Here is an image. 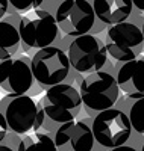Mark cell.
<instances>
[{
    "mask_svg": "<svg viewBox=\"0 0 144 151\" xmlns=\"http://www.w3.org/2000/svg\"><path fill=\"white\" fill-rule=\"evenodd\" d=\"M0 112L12 133L26 134L35 127L38 104L28 94H8L0 100Z\"/></svg>",
    "mask_w": 144,
    "mask_h": 151,
    "instance_id": "obj_9",
    "label": "cell"
},
{
    "mask_svg": "<svg viewBox=\"0 0 144 151\" xmlns=\"http://www.w3.org/2000/svg\"><path fill=\"white\" fill-rule=\"evenodd\" d=\"M81 110L82 98L79 89L65 82L50 86L38 103V116L33 132L46 130V133H55L61 124L76 119Z\"/></svg>",
    "mask_w": 144,
    "mask_h": 151,
    "instance_id": "obj_1",
    "label": "cell"
},
{
    "mask_svg": "<svg viewBox=\"0 0 144 151\" xmlns=\"http://www.w3.org/2000/svg\"><path fill=\"white\" fill-rule=\"evenodd\" d=\"M17 27L24 53H29L31 50L36 52L40 48L56 45L58 42H61V30L55 17L49 12L35 9L33 17L21 15Z\"/></svg>",
    "mask_w": 144,
    "mask_h": 151,
    "instance_id": "obj_5",
    "label": "cell"
},
{
    "mask_svg": "<svg viewBox=\"0 0 144 151\" xmlns=\"http://www.w3.org/2000/svg\"><path fill=\"white\" fill-rule=\"evenodd\" d=\"M0 151H15V150H12L9 145H5V144L2 142V144H0Z\"/></svg>",
    "mask_w": 144,
    "mask_h": 151,
    "instance_id": "obj_23",
    "label": "cell"
},
{
    "mask_svg": "<svg viewBox=\"0 0 144 151\" xmlns=\"http://www.w3.org/2000/svg\"><path fill=\"white\" fill-rule=\"evenodd\" d=\"M53 17L61 33L68 38L91 33L97 21L91 0H64Z\"/></svg>",
    "mask_w": 144,
    "mask_h": 151,
    "instance_id": "obj_8",
    "label": "cell"
},
{
    "mask_svg": "<svg viewBox=\"0 0 144 151\" xmlns=\"http://www.w3.org/2000/svg\"><path fill=\"white\" fill-rule=\"evenodd\" d=\"M108 151H138L137 148H134V147H130V145H120V147H115V148H111V150H108Z\"/></svg>",
    "mask_w": 144,
    "mask_h": 151,
    "instance_id": "obj_21",
    "label": "cell"
},
{
    "mask_svg": "<svg viewBox=\"0 0 144 151\" xmlns=\"http://www.w3.org/2000/svg\"><path fill=\"white\" fill-rule=\"evenodd\" d=\"M127 116L132 130H135L138 134H144V97L134 100L132 106L129 107Z\"/></svg>",
    "mask_w": 144,
    "mask_h": 151,
    "instance_id": "obj_16",
    "label": "cell"
},
{
    "mask_svg": "<svg viewBox=\"0 0 144 151\" xmlns=\"http://www.w3.org/2000/svg\"><path fill=\"white\" fill-rule=\"evenodd\" d=\"M8 9H9L8 0H0V20H2V18L8 14Z\"/></svg>",
    "mask_w": 144,
    "mask_h": 151,
    "instance_id": "obj_20",
    "label": "cell"
},
{
    "mask_svg": "<svg viewBox=\"0 0 144 151\" xmlns=\"http://www.w3.org/2000/svg\"><path fill=\"white\" fill-rule=\"evenodd\" d=\"M141 30H143V36H144V18H143V21H141Z\"/></svg>",
    "mask_w": 144,
    "mask_h": 151,
    "instance_id": "obj_24",
    "label": "cell"
},
{
    "mask_svg": "<svg viewBox=\"0 0 144 151\" xmlns=\"http://www.w3.org/2000/svg\"><path fill=\"white\" fill-rule=\"evenodd\" d=\"M79 94L87 113L96 115L102 110L114 107L120 95V88L111 73L100 70L81 79Z\"/></svg>",
    "mask_w": 144,
    "mask_h": 151,
    "instance_id": "obj_2",
    "label": "cell"
},
{
    "mask_svg": "<svg viewBox=\"0 0 144 151\" xmlns=\"http://www.w3.org/2000/svg\"><path fill=\"white\" fill-rule=\"evenodd\" d=\"M15 151H58L53 136L50 133L38 130L35 134H26L21 137Z\"/></svg>",
    "mask_w": 144,
    "mask_h": 151,
    "instance_id": "obj_15",
    "label": "cell"
},
{
    "mask_svg": "<svg viewBox=\"0 0 144 151\" xmlns=\"http://www.w3.org/2000/svg\"><path fill=\"white\" fill-rule=\"evenodd\" d=\"M141 151H144V142H143V147H141Z\"/></svg>",
    "mask_w": 144,
    "mask_h": 151,
    "instance_id": "obj_25",
    "label": "cell"
},
{
    "mask_svg": "<svg viewBox=\"0 0 144 151\" xmlns=\"http://www.w3.org/2000/svg\"><path fill=\"white\" fill-rule=\"evenodd\" d=\"M105 47H106L108 56L120 64L138 58L144 52L141 23L138 24L132 18H127L126 21L106 26Z\"/></svg>",
    "mask_w": 144,
    "mask_h": 151,
    "instance_id": "obj_3",
    "label": "cell"
},
{
    "mask_svg": "<svg viewBox=\"0 0 144 151\" xmlns=\"http://www.w3.org/2000/svg\"><path fill=\"white\" fill-rule=\"evenodd\" d=\"M117 85L127 98L144 97V59L135 58L132 60L123 62L117 70Z\"/></svg>",
    "mask_w": 144,
    "mask_h": 151,
    "instance_id": "obj_12",
    "label": "cell"
},
{
    "mask_svg": "<svg viewBox=\"0 0 144 151\" xmlns=\"http://www.w3.org/2000/svg\"><path fill=\"white\" fill-rule=\"evenodd\" d=\"M132 5L140 12H144V0H132Z\"/></svg>",
    "mask_w": 144,
    "mask_h": 151,
    "instance_id": "obj_22",
    "label": "cell"
},
{
    "mask_svg": "<svg viewBox=\"0 0 144 151\" xmlns=\"http://www.w3.org/2000/svg\"><path fill=\"white\" fill-rule=\"evenodd\" d=\"M33 2L35 0H8V14H26L33 8Z\"/></svg>",
    "mask_w": 144,
    "mask_h": 151,
    "instance_id": "obj_17",
    "label": "cell"
},
{
    "mask_svg": "<svg viewBox=\"0 0 144 151\" xmlns=\"http://www.w3.org/2000/svg\"><path fill=\"white\" fill-rule=\"evenodd\" d=\"M67 56L71 68L79 74L100 71L108 62L105 42L91 33L71 38L67 45Z\"/></svg>",
    "mask_w": 144,
    "mask_h": 151,
    "instance_id": "obj_7",
    "label": "cell"
},
{
    "mask_svg": "<svg viewBox=\"0 0 144 151\" xmlns=\"http://www.w3.org/2000/svg\"><path fill=\"white\" fill-rule=\"evenodd\" d=\"M96 18L106 26L126 21L134 11L132 0H91Z\"/></svg>",
    "mask_w": 144,
    "mask_h": 151,
    "instance_id": "obj_13",
    "label": "cell"
},
{
    "mask_svg": "<svg viewBox=\"0 0 144 151\" xmlns=\"http://www.w3.org/2000/svg\"><path fill=\"white\" fill-rule=\"evenodd\" d=\"M8 132H9V129H8L6 119H5V116H3V113L0 112V144L5 141V137L8 136Z\"/></svg>",
    "mask_w": 144,
    "mask_h": 151,
    "instance_id": "obj_19",
    "label": "cell"
},
{
    "mask_svg": "<svg viewBox=\"0 0 144 151\" xmlns=\"http://www.w3.org/2000/svg\"><path fill=\"white\" fill-rule=\"evenodd\" d=\"M91 132L97 145L103 147L105 150H111L124 145L130 139L134 130L127 113H124L121 109L109 107L93 116Z\"/></svg>",
    "mask_w": 144,
    "mask_h": 151,
    "instance_id": "obj_6",
    "label": "cell"
},
{
    "mask_svg": "<svg viewBox=\"0 0 144 151\" xmlns=\"http://www.w3.org/2000/svg\"><path fill=\"white\" fill-rule=\"evenodd\" d=\"M64 2V0H35L33 2V9L36 11H44L49 14L55 15V11L58 9V6Z\"/></svg>",
    "mask_w": 144,
    "mask_h": 151,
    "instance_id": "obj_18",
    "label": "cell"
},
{
    "mask_svg": "<svg viewBox=\"0 0 144 151\" xmlns=\"http://www.w3.org/2000/svg\"><path fill=\"white\" fill-rule=\"evenodd\" d=\"M31 68L38 86L47 89L68 79L71 65L65 50L59 45L40 48L31 58Z\"/></svg>",
    "mask_w": 144,
    "mask_h": 151,
    "instance_id": "obj_4",
    "label": "cell"
},
{
    "mask_svg": "<svg viewBox=\"0 0 144 151\" xmlns=\"http://www.w3.org/2000/svg\"><path fill=\"white\" fill-rule=\"evenodd\" d=\"M58 151H93L96 141L91 125L85 121H68L61 124L53 133Z\"/></svg>",
    "mask_w": 144,
    "mask_h": 151,
    "instance_id": "obj_11",
    "label": "cell"
},
{
    "mask_svg": "<svg viewBox=\"0 0 144 151\" xmlns=\"http://www.w3.org/2000/svg\"><path fill=\"white\" fill-rule=\"evenodd\" d=\"M20 18V14H6L0 20V60L15 56L21 47L17 27Z\"/></svg>",
    "mask_w": 144,
    "mask_h": 151,
    "instance_id": "obj_14",
    "label": "cell"
},
{
    "mask_svg": "<svg viewBox=\"0 0 144 151\" xmlns=\"http://www.w3.org/2000/svg\"><path fill=\"white\" fill-rule=\"evenodd\" d=\"M33 74L28 56L0 60V89L8 94H28L33 88Z\"/></svg>",
    "mask_w": 144,
    "mask_h": 151,
    "instance_id": "obj_10",
    "label": "cell"
}]
</instances>
